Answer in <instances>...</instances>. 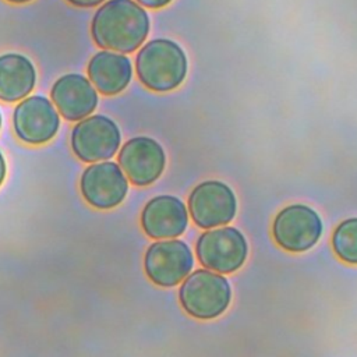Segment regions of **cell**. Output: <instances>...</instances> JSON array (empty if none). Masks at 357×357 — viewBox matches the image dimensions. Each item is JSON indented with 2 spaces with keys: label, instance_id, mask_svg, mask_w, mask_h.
Masks as SVG:
<instances>
[{
  "label": "cell",
  "instance_id": "obj_1",
  "mask_svg": "<svg viewBox=\"0 0 357 357\" xmlns=\"http://www.w3.org/2000/svg\"><path fill=\"white\" fill-rule=\"evenodd\" d=\"M91 33L95 43L105 50L131 53L146 39L149 17L134 0H109L95 13Z\"/></svg>",
  "mask_w": 357,
  "mask_h": 357
},
{
  "label": "cell",
  "instance_id": "obj_2",
  "mask_svg": "<svg viewBox=\"0 0 357 357\" xmlns=\"http://www.w3.org/2000/svg\"><path fill=\"white\" fill-rule=\"evenodd\" d=\"M188 61L176 42L165 38L145 43L135 60L139 81L151 91L167 92L180 86L187 75Z\"/></svg>",
  "mask_w": 357,
  "mask_h": 357
},
{
  "label": "cell",
  "instance_id": "obj_3",
  "mask_svg": "<svg viewBox=\"0 0 357 357\" xmlns=\"http://www.w3.org/2000/svg\"><path fill=\"white\" fill-rule=\"evenodd\" d=\"M178 298L188 315L197 319H213L229 308L231 287L220 273L198 269L183 280Z\"/></svg>",
  "mask_w": 357,
  "mask_h": 357
},
{
  "label": "cell",
  "instance_id": "obj_4",
  "mask_svg": "<svg viewBox=\"0 0 357 357\" xmlns=\"http://www.w3.org/2000/svg\"><path fill=\"white\" fill-rule=\"evenodd\" d=\"M201 265L212 272L225 275L238 271L248 255L244 234L231 226H223L202 233L195 245Z\"/></svg>",
  "mask_w": 357,
  "mask_h": 357
},
{
  "label": "cell",
  "instance_id": "obj_5",
  "mask_svg": "<svg viewBox=\"0 0 357 357\" xmlns=\"http://www.w3.org/2000/svg\"><path fill=\"white\" fill-rule=\"evenodd\" d=\"M322 230L318 212L304 204L284 206L272 223L275 243L289 252H304L312 248L321 238Z\"/></svg>",
  "mask_w": 357,
  "mask_h": 357
},
{
  "label": "cell",
  "instance_id": "obj_6",
  "mask_svg": "<svg viewBox=\"0 0 357 357\" xmlns=\"http://www.w3.org/2000/svg\"><path fill=\"white\" fill-rule=\"evenodd\" d=\"M121 134L117 124L106 116L95 114L78 121L71 131L74 155L85 162H102L119 151Z\"/></svg>",
  "mask_w": 357,
  "mask_h": 357
},
{
  "label": "cell",
  "instance_id": "obj_7",
  "mask_svg": "<svg viewBox=\"0 0 357 357\" xmlns=\"http://www.w3.org/2000/svg\"><path fill=\"white\" fill-rule=\"evenodd\" d=\"M146 276L160 287L181 283L194 268L191 248L181 240H160L149 245L144 258Z\"/></svg>",
  "mask_w": 357,
  "mask_h": 357
},
{
  "label": "cell",
  "instance_id": "obj_8",
  "mask_svg": "<svg viewBox=\"0 0 357 357\" xmlns=\"http://www.w3.org/2000/svg\"><path fill=\"white\" fill-rule=\"evenodd\" d=\"M188 212L198 227H219L234 219L237 199L227 184L218 180L202 181L188 197Z\"/></svg>",
  "mask_w": 357,
  "mask_h": 357
},
{
  "label": "cell",
  "instance_id": "obj_9",
  "mask_svg": "<svg viewBox=\"0 0 357 357\" xmlns=\"http://www.w3.org/2000/svg\"><path fill=\"white\" fill-rule=\"evenodd\" d=\"M13 127L25 144L42 145L53 139L60 127V116L54 105L42 95L22 99L14 109Z\"/></svg>",
  "mask_w": 357,
  "mask_h": 357
},
{
  "label": "cell",
  "instance_id": "obj_10",
  "mask_svg": "<svg viewBox=\"0 0 357 357\" xmlns=\"http://www.w3.org/2000/svg\"><path fill=\"white\" fill-rule=\"evenodd\" d=\"M79 188L91 206L112 209L124 201L128 181L116 162H98L82 172Z\"/></svg>",
  "mask_w": 357,
  "mask_h": 357
},
{
  "label": "cell",
  "instance_id": "obj_11",
  "mask_svg": "<svg viewBox=\"0 0 357 357\" xmlns=\"http://www.w3.org/2000/svg\"><path fill=\"white\" fill-rule=\"evenodd\" d=\"M119 166L132 184L144 187L160 177L166 166V155L153 138L134 137L120 149Z\"/></svg>",
  "mask_w": 357,
  "mask_h": 357
},
{
  "label": "cell",
  "instance_id": "obj_12",
  "mask_svg": "<svg viewBox=\"0 0 357 357\" xmlns=\"http://www.w3.org/2000/svg\"><path fill=\"white\" fill-rule=\"evenodd\" d=\"M50 96L54 107L68 121H81L91 116L98 105V92L88 78L70 73L52 86Z\"/></svg>",
  "mask_w": 357,
  "mask_h": 357
},
{
  "label": "cell",
  "instance_id": "obj_13",
  "mask_svg": "<svg viewBox=\"0 0 357 357\" xmlns=\"http://www.w3.org/2000/svg\"><path fill=\"white\" fill-rule=\"evenodd\" d=\"M141 226L152 238H176L188 226L187 206L173 195L153 197L142 209Z\"/></svg>",
  "mask_w": 357,
  "mask_h": 357
},
{
  "label": "cell",
  "instance_id": "obj_14",
  "mask_svg": "<svg viewBox=\"0 0 357 357\" xmlns=\"http://www.w3.org/2000/svg\"><path fill=\"white\" fill-rule=\"evenodd\" d=\"M86 70L95 89L107 96L123 92L132 77L130 59L110 50L98 52L89 60Z\"/></svg>",
  "mask_w": 357,
  "mask_h": 357
},
{
  "label": "cell",
  "instance_id": "obj_15",
  "mask_svg": "<svg viewBox=\"0 0 357 357\" xmlns=\"http://www.w3.org/2000/svg\"><path fill=\"white\" fill-rule=\"evenodd\" d=\"M36 84L33 63L22 54L0 56V100L13 103L29 95Z\"/></svg>",
  "mask_w": 357,
  "mask_h": 357
},
{
  "label": "cell",
  "instance_id": "obj_16",
  "mask_svg": "<svg viewBox=\"0 0 357 357\" xmlns=\"http://www.w3.org/2000/svg\"><path fill=\"white\" fill-rule=\"evenodd\" d=\"M332 248L343 262L357 265V218L337 225L332 234Z\"/></svg>",
  "mask_w": 357,
  "mask_h": 357
},
{
  "label": "cell",
  "instance_id": "obj_17",
  "mask_svg": "<svg viewBox=\"0 0 357 357\" xmlns=\"http://www.w3.org/2000/svg\"><path fill=\"white\" fill-rule=\"evenodd\" d=\"M137 1H138V4L149 7V8H160V7L167 6L172 0H137Z\"/></svg>",
  "mask_w": 357,
  "mask_h": 357
},
{
  "label": "cell",
  "instance_id": "obj_18",
  "mask_svg": "<svg viewBox=\"0 0 357 357\" xmlns=\"http://www.w3.org/2000/svg\"><path fill=\"white\" fill-rule=\"evenodd\" d=\"M67 1L77 7H93V6H99L105 0H67Z\"/></svg>",
  "mask_w": 357,
  "mask_h": 357
},
{
  "label": "cell",
  "instance_id": "obj_19",
  "mask_svg": "<svg viewBox=\"0 0 357 357\" xmlns=\"http://www.w3.org/2000/svg\"><path fill=\"white\" fill-rule=\"evenodd\" d=\"M6 170H7V167H6V160H4L3 153L0 152V185L3 184V181H4V178H6Z\"/></svg>",
  "mask_w": 357,
  "mask_h": 357
},
{
  "label": "cell",
  "instance_id": "obj_20",
  "mask_svg": "<svg viewBox=\"0 0 357 357\" xmlns=\"http://www.w3.org/2000/svg\"><path fill=\"white\" fill-rule=\"evenodd\" d=\"M10 3H15V4H22V3H28V1H32V0H7Z\"/></svg>",
  "mask_w": 357,
  "mask_h": 357
},
{
  "label": "cell",
  "instance_id": "obj_21",
  "mask_svg": "<svg viewBox=\"0 0 357 357\" xmlns=\"http://www.w3.org/2000/svg\"><path fill=\"white\" fill-rule=\"evenodd\" d=\"M0 127H1V114H0Z\"/></svg>",
  "mask_w": 357,
  "mask_h": 357
}]
</instances>
